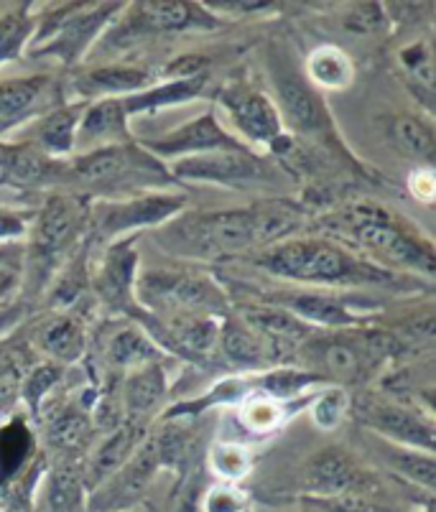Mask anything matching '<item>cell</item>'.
<instances>
[{"instance_id":"5bb4252c","label":"cell","mask_w":436,"mask_h":512,"mask_svg":"<svg viewBox=\"0 0 436 512\" xmlns=\"http://www.w3.org/2000/svg\"><path fill=\"white\" fill-rule=\"evenodd\" d=\"M57 95V87L46 74L0 82V130L11 128L18 120H26L29 113H41L49 97L57 100Z\"/></svg>"},{"instance_id":"9a60e30c","label":"cell","mask_w":436,"mask_h":512,"mask_svg":"<svg viewBox=\"0 0 436 512\" xmlns=\"http://www.w3.org/2000/svg\"><path fill=\"white\" fill-rule=\"evenodd\" d=\"M278 115L299 133H319L329 128V113L312 87H306L299 79L278 82Z\"/></svg>"},{"instance_id":"4dcf8cb0","label":"cell","mask_w":436,"mask_h":512,"mask_svg":"<svg viewBox=\"0 0 436 512\" xmlns=\"http://www.w3.org/2000/svg\"><path fill=\"white\" fill-rule=\"evenodd\" d=\"M41 344L51 357L62 362H74L80 360L82 352H85V334L74 319H59L44 329Z\"/></svg>"},{"instance_id":"d590c367","label":"cell","mask_w":436,"mask_h":512,"mask_svg":"<svg viewBox=\"0 0 436 512\" xmlns=\"http://www.w3.org/2000/svg\"><path fill=\"white\" fill-rule=\"evenodd\" d=\"M347 411V395L345 390L340 388H332V390H324L317 400H314L312 406V418L319 428L329 431V428L340 426L342 416Z\"/></svg>"},{"instance_id":"603a6c76","label":"cell","mask_w":436,"mask_h":512,"mask_svg":"<svg viewBox=\"0 0 436 512\" xmlns=\"http://www.w3.org/2000/svg\"><path fill=\"white\" fill-rule=\"evenodd\" d=\"M220 347L225 357L235 365L255 367L268 362V344L263 342V334L248 327L245 321H225L220 329Z\"/></svg>"},{"instance_id":"74e56055","label":"cell","mask_w":436,"mask_h":512,"mask_svg":"<svg viewBox=\"0 0 436 512\" xmlns=\"http://www.w3.org/2000/svg\"><path fill=\"white\" fill-rule=\"evenodd\" d=\"M212 469L225 479H238L248 472V454L243 446L222 444L212 451Z\"/></svg>"},{"instance_id":"83f0119b","label":"cell","mask_w":436,"mask_h":512,"mask_svg":"<svg viewBox=\"0 0 436 512\" xmlns=\"http://www.w3.org/2000/svg\"><path fill=\"white\" fill-rule=\"evenodd\" d=\"M141 426L138 423H125L118 431H113V436L105 439V444L97 449L95 462H92V472H95V479L108 477L113 474L120 464L128 462L131 451L136 449V444L141 441Z\"/></svg>"},{"instance_id":"d6a6232c","label":"cell","mask_w":436,"mask_h":512,"mask_svg":"<svg viewBox=\"0 0 436 512\" xmlns=\"http://www.w3.org/2000/svg\"><path fill=\"white\" fill-rule=\"evenodd\" d=\"M388 462H391L393 469L403 472L406 477H411L414 482L424 484L426 490H434L436 484V464L431 454H421L416 449H406V446H393L388 451Z\"/></svg>"},{"instance_id":"2e32d148","label":"cell","mask_w":436,"mask_h":512,"mask_svg":"<svg viewBox=\"0 0 436 512\" xmlns=\"http://www.w3.org/2000/svg\"><path fill=\"white\" fill-rule=\"evenodd\" d=\"M138 21L146 31H187V29H215L220 26L212 13L202 11V3H184V0H153L138 3Z\"/></svg>"},{"instance_id":"ee69618b","label":"cell","mask_w":436,"mask_h":512,"mask_svg":"<svg viewBox=\"0 0 436 512\" xmlns=\"http://www.w3.org/2000/svg\"><path fill=\"white\" fill-rule=\"evenodd\" d=\"M207 510L210 512H240L243 510V500L235 490H227V487H217L215 492L207 500Z\"/></svg>"},{"instance_id":"f35d334b","label":"cell","mask_w":436,"mask_h":512,"mask_svg":"<svg viewBox=\"0 0 436 512\" xmlns=\"http://www.w3.org/2000/svg\"><path fill=\"white\" fill-rule=\"evenodd\" d=\"M59 377H62V367L41 365L31 372L29 380H23V385H21L23 395H26V400H29V406L34 408V411H39L41 398H44V395L54 388V383H57Z\"/></svg>"},{"instance_id":"ab89813d","label":"cell","mask_w":436,"mask_h":512,"mask_svg":"<svg viewBox=\"0 0 436 512\" xmlns=\"http://www.w3.org/2000/svg\"><path fill=\"white\" fill-rule=\"evenodd\" d=\"M401 62L406 64V69L414 74L419 82H424L426 87H434V57H431V49L426 44H414L408 46L401 54Z\"/></svg>"},{"instance_id":"3957f363","label":"cell","mask_w":436,"mask_h":512,"mask_svg":"<svg viewBox=\"0 0 436 512\" xmlns=\"http://www.w3.org/2000/svg\"><path fill=\"white\" fill-rule=\"evenodd\" d=\"M342 225L357 237V242L383 263L414 268V271L434 276V250L429 242L411 235L406 227L396 225L391 214L375 207H352L342 214Z\"/></svg>"},{"instance_id":"7a4b0ae2","label":"cell","mask_w":436,"mask_h":512,"mask_svg":"<svg viewBox=\"0 0 436 512\" xmlns=\"http://www.w3.org/2000/svg\"><path fill=\"white\" fill-rule=\"evenodd\" d=\"M263 271L301 283H388L391 273L357 260L327 240H284L258 258Z\"/></svg>"},{"instance_id":"bcb514c9","label":"cell","mask_w":436,"mask_h":512,"mask_svg":"<svg viewBox=\"0 0 436 512\" xmlns=\"http://www.w3.org/2000/svg\"><path fill=\"white\" fill-rule=\"evenodd\" d=\"M18 283H21V278H18L16 268H11L8 263H0V301H6L16 291Z\"/></svg>"},{"instance_id":"4fadbf2b","label":"cell","mask_w":436,"mask_h":512,"mask_svg":"<svg viewBox=\"0 0 436 512\" xmlns=\"http://www.w3.org/2000/svg\"><path fill=\"white\" fill-rule=\"evenodd\" d=\"M368 423L380 431L383 436L401 444L406 449H426V454L434 451V426L416 416L414 411L401 406H391V403H378V406L368 408Z\"/></svg>"},{"instance_id":"4316f807","label":"cell","mask_w":436,"mask_h":512,"mask_svg":"<svg viewBox=\"0 0 436 512\" xmlns=\"http://www.w3.org/2000/svg\"><path fill=\"white\" fill-rule=\"evenodd\" d=\"M34 21L29 3H18L0 16V67L21 57L23 46L29 44Z\"/></svg>"},{"instance_id":"7402d4cb","label":"cell","mask_w":436,"mask_h":512,"mask_svg":"<svg viewBox=\"0 0 436 512\" xmlns=\"http://www.w3.org/2000/svg\"><path fill=\"white\" fill-rule=\"evenodd\" d=\"M204 85H207V74H197V77L187 79H171V82L153 87V90H141L136 95L120 97V102H123L125 115L148 113V110H161V107L182 105V102L194 100L204 90Z\"/></svg>"},{"instance_id":"277c9868","label":"cell","mask_w":436,"mask_h":512,"mask_svg":"<svg viewBox=\"0 0 436 512\" xmlns=\"http://www.w3.org/2000/svg\"><path fill=\"white\" fill-rule=\"evenodd\" d=\"M138 299L174 321L202 319L225 311L227 299L212 278L189 271H148L138 278Z\"/></svg>"},{"instance_id":"44dd1931","label":"cell","mask_w":436,"mask_h":512,"mask_svg":"<svg viewBox=\"0 0 436 512\" xmlns=\"http://www.w3.org/2000/svg\"><path fill=\"white\" fill-rule=\"evenodd\" d=\"M82 110L80 107H54L49 115L39 120L31 130L34 138V151L41 156H67L74 148L77 138V125H80Z\"/></svg>"},{"instance_id":"ac0fdd59","label":"cell","mask_w":436,"mask_h":512,"mask_svg":"<svg viewBox=\"0 0 436 512\" xmlns=\"http://www.w3.org/2000/svg\"><path fill=\"white\" fill-rule=\"evenodd\" d=\"M306 484L319 497L360 495L363 474L342 451H324L306 469Z\"/></svg>"},{"instance_id":"8d00e7d4","label":"cell","mask_w":436,"mask_h":512,"mask_svg":"<svg viewBox=\"0 0 436 512\" xmlns=\"http://www.w3.org/2000/svg\"><path fill=\"white\" fill-rule=\"evenodd\" d=\"M240 418L250 431H268L276 428L281 416H278L276 398H250L240 408Z\"/></svg>"},{"instance_id":"8fae6325","label":"cell","mask_w":436,"mask_h":512,"mask_svg":"<svg viewBox=\"0 0 436 512\" xmlns=\"http://www.w3.org/2000/svg\"><path fill=\"white\" fill-rule=\"evenodd\" d=\"M227 113L233 118L235 128L248 138L250 143H266L276 146L284 138V120L278 115V107L271 97L258 90H230L222 92Z\"/></svg>"},{"instance_id":"5b68a950","label":"cell","mask_w":436,"mask_h":512,"mask_svg":"<svg viewBox=\"0 0 436 512\" xmlns=\"http://www.w3.org/2000/svg\"><path fill=\"white\" fill-rule=\"evenodd\" d=\"M123 8V3H72L54 13L36 36V54H54L64 64H72L95 41L102 26Z\"/></svg>"},{"instance_id":"f1b7e54d","label":"cell","mask_w":436,"mask_h":512,"mask_svg":"<svg viewBox=\"0 0 436 512\" xmlns=\"http://www.w3.org/2000/svg\"><path fill=\"white\" fill-rule=\"evenodd\" d=\"M166 393V377L156 362L151 365L136 367V372L128 380V388H125V400H128V408L133 413H146L151 411Z\"/></svg>"},{"instance_id":"e0dca14e","label":"cell","mask_w":436,"mask_h":512,"mask_svg":"<svg viewBox=\"0 0 436 512\" xmlns=\"http://www.w3.org/2000/svg\"><path fill=\"white\" fill-rule=\"evenodd\" d=\"M375 344L368 339H360L357 344H350L347 337L335 339H314L309 344V352L314 349V357L319 360V367L335 377V380H357L363 375L365 367L375 357Z\"/></svg>"},{"instance_id":"30bf717a","label":"cell","mask_w":436,"mask_h":512,"mask_svg":"<svg viewBox=\"0 0 436 512\" xmlns=\"http://www.w3.org/2000/svg\"><path fill=\"white\" fill-rule=\"evenodd\" d=\"M151 156L161 158H192L204 156V153H222V151H248V146L230 136L212 113H204L199 118L189 120L182 128L171 130L166 136L153 138V141H141Z\"/></svg>"},{"instance_id":"6da1fadb","label":"cell","mask_w":436,"mask_h":512,"mask_svg":"<svg viewBox=\"0 0 436 512\" xmlns=\"http://www.w3.org/2000/svg\"><path fill=\"white\" fill-rule=\"evenodd\" d=\"M299 220L281 209H225V212H204L192 220L176 225V245L189 255L238 253V250L266 245L291 235Z\"/></svg>"},{"instance_id":"9c48e42d","label":"cell","mask_w":436,"mask_h":512,"mask_svg":"<svg viewBox=\"0 0 436 512\" xmlns=\"http://www.w3.org/2000/svg\"><path fill=\"white\" fill-rule=\"evenodd\" d=\"M90 220V207L77 197H49L34 225V253L41 263H51L67 253L82 227Z\"/></svg>"},{"instance_id":"d4e9b609","label":"cell","mask_w":436,"mask_h":512,"mask_svg":"<svg viewBox=\"0 0 436 512\" xmlns=\"http://www.w3.org/2000/svg\"><path fill=\"white\" fill-rule=\"evenodd\" d=\"M151 82V74L133 67H100L80 82L85 95H136Z\"/></svg>"},{"instance_id":"cb8c5ba5","label":"cell","mask_w":436,"mask_h":512,"mask_svg":"<svg viewBox=\"0 0 436 512\" xmlns=\"http://www.w3.org/2000/svg\"><path fill=\"white\" fill-rule=\"evenodd\" d=\"M243 321L248 327H253L255 332H261L263 337L273 339V342H286V339L289 342H299V339H304L309 334V327H306L304 321L296 319L284 306H248L243 311Z\"/></svg>"},{"instance_id":"836d02e7","label":"cell","mask_w":436,"mask_h":512,"mask_svg":"<svg viewBox=\"0 0 436 512\" xmlns=\"http://www.w3.org/2000/svg\"><path fill=\"white\" fill-rule=\"evenodd\" d=\"M174 327H176V337H179V344L187 347L192 355H207V352L215 347L217 337H220V327L215 324V316L174 321Z\"/></svg>"},{"instance_id":"f6af8a7d","label":"cell","mask_w":436,"mask_h":512,"mask_svg":"<svg viewBox=\"0 0 436 512\" xmlns=\"http://www.w3.org/2000/svg\"><path fill=\"white\" fill-rule=\"evenodd\" d=\"M23 380L21 375H18L16 367H6V370H0V403H8V400H13L18 395V390H21Z\"/></svg>"},{"instance_id":"1f68e13d","label":"cell","mask_w":436,"mask_h":512,"mask_svg":"<svg viewBox=\"0 0 436 512\" xmlns=\"http://www.w3.org/2000/svg\"><path fill=\"white\" fill-rule=\"evenodd\" d=\"M110 360L123 367H143L156 360V347L138 329H123L110 344Z\"/></svg>"},{"instance_id":"ffe728a7","label":"cell","mask_w":436,"mask_h":512,"mask_svg":"<svg viewBox=\"0 0 436 512\" xmlns=\"http://www.w3.org/2000/svg\"><path fill=\"white\" fill-rule=\"evenodd\" d=\"M136 265L138 255L133 242L125 240L113 245L95 278V288L108 304H125L131 301L133 286H136Z\"/></svg>"},{"instance_id":"7c38bea8","label":"cell","mask_w":436,"mask_h":512,"mask_svg":"<svg viewBox=\"0 0 436 512\" xmlns=\"http://www.w3.org/2000/svg\"><path fill=\"white\" fill-rule=\"evenodd\" d=\"M77 141L92 143L95 148L133 143V133L128 128V115H125L120 97H108V100H100L87 107L80 118V125H77L74 143Z\"/></svg>"},{"instance_id":"484cf974","label":"cell","mask_w":436,"mask_h":512,"mask_svg":"<svg viewBox=\"0 0 436 512\" xmlns=\"http://www.w3.org/2000/svg\"><path fill=\"white\" fill-rule=\"evenodd\" d=\"M306 69H309V77L319 87H327V90H342V87L350 85L352 74H355L350 57L342 49H337V46H319V49H314Z\"/></svg>"},{"instance_id":"d6986e66","label":"cell","mask_w":436,"mask_h":512,"mask_svg":"<svg viewBox=\"0 0 436 512\" xmlns=\"http://www.w3.org/2000/svg\"><path fill=\"white\" fill-rule=\"evenodd\" d=\"M276 301L278 306H284L304 324L312 321V324H322V327L347 329L360 321V311L350 309L345 299L324 296V293H284Z\"/></svg>"},{"instance_id":"e575fe53","label":"cell","mask_w":436,"mask_h":512,"mask_svg":"<svg viewBox=\"0 0 436 512\" xmlns=\"http://www.w3.org/2000/svg\"><path fill=\"white\" fill-rule=\"evenodd\" d=\"M80 502V479L69 469H57L46 487V512H72Z\"/></svg>"},{"instance_id":"b9f144b4","label":"cell","mask_w":436,"mask_h":512,"mask_svg":"<svg viewBox=\"0 0 436 512\" xmlns=\"http://www.w3.org/2000/svg\"><path fill=\"white\" fill-rule=\"evenodd\" d=\"M85 434V418L80 416L77 411H67L54 421L51 426V436L59 441V444H77Z\"/></svg>"},{"instance_id":"f546056e","label":"cell","mask_w":436,"mask_h":512,"mask_svg":"<svg viewBox=\"0 0 436 512\" xmlns=\"http://www.w3.org/2000/svg\"><path fill=\"white\" fill-rule=\"evenodd\" d=\"M391 138L408 156L419 158V161H431L434 158V130L421 118H414V115H398V118H393Z\"/></svg>"},{"instance_id":"8992f818","label":"cell","mask_w":436,"mask_h":512,"mask_svg":"<svg viewBox=\"0 0 436 512\" xmlns=\"http://www.w3.org/2000/svg\"><path fill=\"white\" fill-rule=\"evenodd\" d=\"M72 171L92 184L105 186H128L131 181H171V171L161 164L159 158L151 156L141 143H125V146L95 148L82 153L72 161Z\"/></svg>"},{"instance_id":"7bdbcfd3","label":"cell","mask_w":436,"mask_h":512,"mask_svg":"<svg viewBox=\"0 0 436 512\" xmlns=\"http://www.w3.org/2000/svg\"><path fill=\"white\" fill-rule=\"evenodd\" d=\"M26 232H29V225H26L23 214L0 207V240H16V237H23Z\"/></svg>"},{"instance_id":"60d3db41","label":"cell","mask_w":436,"mask_h":512,"mask_svg":"<svg viewBox=\"0 0 436 512\" xmlns=\"http://www.w3.org/2000/svg\"><path fill=\"white\" fill-rule=\"evenodd\" d=\"M317 505L327 512H391L386 505L365 500L363 495H337V497H319Z\"/></svg>"},{"instance_id":"7dc6e473","label":"cell","mask_w":436,"mask_h":512,"mask_svg":"<svg viewBox=\"0 0 436 512\" xmlns=\"http://www.w3.org/2000/svg\"><path fill=\"white\" fill-rule=\"evenodd\" d=\"M8 258H11V253H8V250L0 248V263H8Z\"/></svg>"},{"instance_id":"52a82bcc","label":"cell","mask_w":436,"mask_h":512,"mask_svg":"<svg viewBox=\"0 0 436 512\" xmlns=\"http://www.w3.org/2000/svg\"><path fill=\"white\" fill-rule=\"evenodd\" d=\"M187 207V199L176 194H141L123 202H97L90 207V222L100 240L128 235L143 227L164 225Z\"/></svg>"},{"instance_id":"ba28073f","label":"cell","mask_w":436,"mask_h":512,"mask_svg":"<svg viewBox=\"0 0 436 512\" xmlns=\"http://www.w3.org/2000/svg\"><path fill=\"white\" fill-rule=\"evenodd\" d=\"M171 176L192 181H215L225 186H253L268 184L273 179L271 169L261 156L253 151H222L204 153V156L182 158L171 166Z\"/></svg>"}]
</instances>
